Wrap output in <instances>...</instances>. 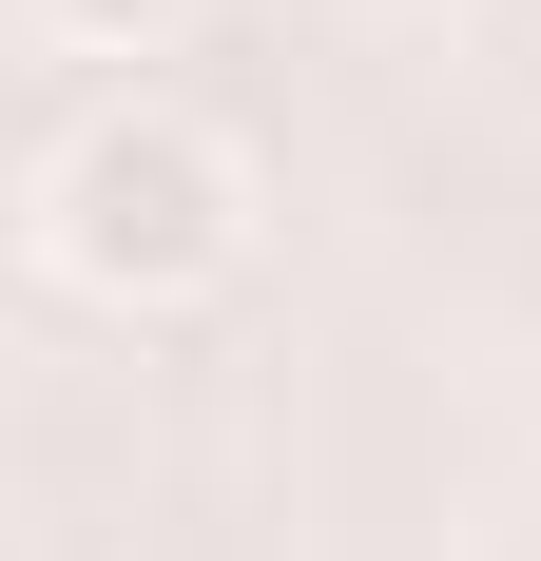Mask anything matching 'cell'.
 <instances>
[{
  "label": "cell",
  "mask_w": 541,
  "mask_h": 561,
  "mask_svg": "<svg viewBox=\"0 0 541 561\" xmlns=\"http://www.w3.org/2000/svg\"><path fill=\"white\" fill-rule=\"evenodd\" d=\"M39 252L97 310H214L252 272V156L214 116H174V98H97L58 136V174H39Z\"/></svg>",
  "instance_id": "cell-1"
},
{
  "label": "cell",
  "mask_w": 541,
  "mask_h": 561,
  "mask_svg": "<svg viewBox=\"0 0 541 561\" xmlns=\"http://www.w3.org/2000/svg\"><path fill=\"white\" fill-rule=\"evenodd\" d=\"M39 20H58V39H116V58H136V39H174L194 0H39Z\"/></svg>",
  "instance_id": "cell-2"
}]
</instances>
